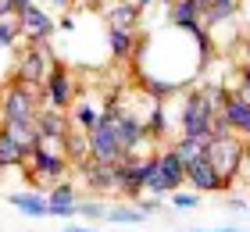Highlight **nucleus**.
I'll use <instances>...</instances> for the list:
<instances>
[{"instance_id": "nucleus-38", "label": "nucleus", "mask_w": 250, "mask_h": 232, "mask_svg": "<svg viewBox=\"0 0 250 232\" xmlns=\"http://www.w3.org/2000/svg\"><path fill=\"white\" fill-rule=\"evenodd\" d=\"M132 4H136V7H140V11H143L146 4H154V0H132Z\"/></svg>"}, {"instance_id": "nucleus-23", "label": "nucleus", "mask_w": 250, "mask_h": 232, "mask_svg": "<svg viewBox=\"0 0 250 232\" xmlns=\"http://www.w3.org/2000/svg\"><path fill=\"white\" fill-rule=\"evenodd\" d=\"M18 40H25V32H21V18L18 15L0 18V46H15Z\"/></svg>"}, {"instance_id": "nucleus-17", "label": "nucleus", "mask_w": 250, "mask_h": 232, "mask_svg": "<svg viewBox=\"0 0 250 232\" xmlns=\"http://www.w3.org/2000/svg\"><path fill=\"white\" fill-rule=\"evenodd\" d=\"M107 43L115 61H132L136 50H140V40L132 36V29H107Z\"/></svg>"}, {"instance_id": "nucleus-34", "label": "nucleus", "mask_w": 250, "mask_h": 232, "mask_svg": "<svg viewBox=\"0 0 250 232\" xmlns=\"http://www.w3.org/2000/svg\"><path fill=\"white\" fill-rule=\"evenodd\" d=\"M89 4H93V7H97V11H107V7H111V4H115V0H89Z\"/></svg>"}, {"instance_id": "nucleus-40", "label": "nucleus", "mask_w": 250, "mask_h": 232, "mask_svg": "<svg viewBox=\"0 0 250 232\" xmlns=\"http://www.w3.org/2000/svg\"><path fill=\"white\" fill-rule=\"evenodd\" d=\"M247 54H250V40H247ZM247 61H250V57H247Z\"/></svg>"}, {"instance_id": "nucleus-14", "label": "nucleus", "mask_w": 250, "mask_h": 232, "mask_svg": "<svg viewBox=\"0 0 250 232\" xmlns=\"http://www.w3.org/2000/svg\"><path fill=\"white\" fill-rule=\"evenodd\" d=\"M104 18H107V29H136L140 25V7L132 0H115L104 11Z\"/></svg>"}, {"instance_id": "nucleus-10", "label": "nucleus", "mask_w": 250, "mask_h": 232, "mask_svg": "<svg viewBox=\"0 0 250 232\" xmlns=\"http://www.w3.org/2000/svg\"><path fill=\"white\" fill-rule=\"evenodd\" d=\"M21 32H25V43H47L50 36H54V21H50V15H43L40 7H25L21 11Z\"/></svg>"}, {"instance_id": "nucleus-12", "label": "nucleus", "mask_w": 250, "mask_h": 232, "mask_svg": "<svg viewBox=\"0 0 250 232\" xmlns=\"http://www.w3.org/2000/svg\"><path fill=\"white\" fill-rule=\"evenodd\" d=\"M29 161L32 157L25 154V147L11 136L7 125H0V168H25Z\"/></svg>"}, {"instance_id": "nucleus-16", "label": "nucleus", "mask_w": 250, "mask_h": 232, "mask_svg": "<svg viewBox=\"0 0 250 232\" xmlns=\"http://www.w3.org/2000/svg\"><path fill=\"white\" fill-rule=\"evenodd\" d=\"M168 18H172V25L175 29H197L200 21H204V11L193 4V0H175L172 7H168Z\"/></svg>"}, {"instance_id": "nucleus-25", "label": "nucleus", "mask_w": 250, "mask_h": 232, "mask_svg": "<svg viewBox=\"0 0 250 232\" xmlns=\"http://www.w3.org/2000/svg\"><path fill=\"white\" fill-rule=\"evenodd\" d=\"M140 86H143V93H150L154 100H165L168 93H175V89H179V83H165V79H143Z\"/></svg>"}, {"instance_id": "nucleus-37", "label": "nucleus", "mask_w": 250, "mask_h": 232, "mask_svg": "<svg viewBox=\"0 0 250 232\" xmlns=\"http://www.w3.org/2000/svg\"><path fill=\"white\" fill-rule=\"evenodd\" d=\"M64 232H93V229H83V225H68Z\"/></svg>"}, {"instance_id": "nucleus-4", "label": "nucleus", "mask_w": 250, "mask_h": 232, "mask_svg": "<svg viewBox=\"0 0 250 232\" xmlns=\"http://www.w3.org/2000/svg\"><path fill=\"white\" fill-rule=\"evenodd\" d=\"M43 100L54 104V107H61V111H72V104L79 100V83H75V75L68 72L64 64H58V61H54L50 72H47V83H43Z\"/></svg>"}, {"instance_id": "nucleus-30", "label": "nucleus", "mask_w": 250, "mask_h": 232, "mask_svg": "<svg viewBox=\"0 0 250 232\" xmlns=\"http://www.w3.org/2000/svg\"><path fill=\"white\" fill-rule=\"evenodd\" d=\"M47 4H50L54 11H72V4H75V0H47Z\"/></svg>"}, {"instance_id": "nucleus-15", "label": "nucleus", "mask_w": 250, "mask_h": 232, "mask_svg": "<svg viewBox=\"0 0 250 232\" xmlns=\"http://www.w3.org/2000/svg\"><path fill=\"white\" fill-rule=\"evenodd\" d=\"M47 204H50V214H61V218L79 214V211H75V186H72V182H64V179H61L58 186H50Z\"/></svg>"}, {"instance_id": "nucleus-31", "label": "nucleus", "mask_w": 250, "mask_h": 232, "mask_svg": "<svg viewBox=\"0 0 250 232\" xmlns=\"http://www.w3.org/2000/svg\"><path fill=\"white\" fill-rule=\"evenodd\" d=\"M157 207H161V200H140V211H143V214H150V211H157Z\"/></svg>"}, {"instance_id": "nucleus-28", "label": "nucleus", "mask_w": 250, "mask_h": 232, "mask_svg": "<svg viewBox=\"0 0 250 232\" xmlns=\"http://www.w3.org/2000/svg\"><path fill=\"white\" fill-rule=\"evenodd\" d=\"M172 200H175V207H197L200 196H197V193H175Z\"/></svg>"}, {"instance_id": "nucleus-5", "label": "nucleus", "mask_w": 250, "mask_h": 232, "mask_svg": "<svg viewBox=\"0 0 250 232\" xmlns=\"http://www.w3.org/2000/svg\"><path fill=\"white\" fill-rule=\"evenodd\" d=\"M211 122H214V107L208 100H204L200 89L189 93L186 100V111H183V136H193V139H204V143H211Z\"/></svg>"}, {"instance_id": "nucleus-9", "label": "nucleus", "mask_w": 250, "mask_h": 232, "mask_svg": "<svg viewBox=\"0 0 250 232\" xmlns=\"http://www.w3.org/2000/svg\"><path fill=\"white\" fill-rule=\"evenodd\" d=\"M186 182L193 186V190H208V193H214V190H229V179L222 175L218 168H214V161L204 154L200 161H193V165H186Z\"/></svg>"}, {"instance_id": "nucleus-36", "label": "nucleus", "mask_w": 250, "mask_h": 232, "mask_svg": "<svg viewBox=\"0 0 250 232\" xmlns=\"http://www.w3.org/2000/svg\"><path fill=\"white\" fill-rule=\"evenodd\" d=\"M15 4H18V15H21L25 7H32V0H15Z\"/></svg>"}, {"instance_id": "nucleus-20", "label": "nucleus", "mask_w": 250, "mask_h": 232, "mask_svg": "<svg viewBox=\"0 0 250 232\" xmlns=\"http://www.w3.org/2000/svg\"><path fill=\"white\" fill-rule=\"evenodd\" d=\"M222 114H225V118H229V125H232L236 132L250 136V104H247V100H240V97H236V93H232Z\"/></svg>"}, {"instance_id": "nucleus-7", "label": "nucleus", "mask_w": 250, "mask_h": 232, "mask_svg": "<svg viewBox=\"0 0 250 232\" xmlns=\"http://www.w3.org/2000/svg\"><path fill=\"white\" fill-rule=\"evenodd\" d=\"M89 157H97V161H107V165H115V161L122 157H129L125 150L118 147V132H115V122L107 118H100V125L93 132H89Z\"/></svg>"}, {"instance_id": "nucleus-11", "label": "nucleus", "mask_w": 250, "mask_h": 232, "mask_svg": "<svg viewBox=\"0 0 250 232\" xmlns=\"http://www.w3.org/2000/svg\"><path fill=\"white\" fill-rule=\"evenodd\" d=\"M36 125L43 136H68V129H72V114L54 107V104H43L40 114H36Z\"/></svg>"}, {"instance_id": "nucleus-21", "label": "nucleus", "mask_w": 250, "mask_h": 232, "mask_svg": "<svg viewBox=\"0 0 250 232\" xmlns=\"http://www.w3.org/2000/svg\"><path fill=\"white\" fill-rule=\"evenodd\" d=\"M208 147L211 143H204V139H193V136H183L175 143V154L183 157V165H193V161H200L204 154H208Z\"/></svg>"}, {"instance_id": "nucleus-18", "label": "nucleus", "mask_w": 250, "mask_h": 232, "mask_svg": "<svg viewBox=\"0 0 250 232\" xmlns=\"http://www.w3.org/2000/svg\"><path fill=\"white\" fill-rule=\"evenodd\" d=\"M72 125L75 129H86V132H93L97 125H100V118H104V107H97V104H89V100H83L79 97L75 104H72Z\"/></svg>"}, {"instance_id": "nucleus-2", "label": "nucleus", "mask_w": 250, "mask_h": 232, "mask_svg": "<svg viewBox=\"0 0 250 232\" xmlns=\"http://www.w3.org/2000/svg\"><path fill=\"white\" fill-rule=\"evenodd\" d=\"M50 64H54V61L47 57V43H29L25 50L18 54V64H15V72H11V83H21V86H36V89H43Z\"/></svg>"}, {"instance_id": "nucleus-32", "label": "nucleus", "mask_w": 250, "mask_h": 232, "mask_svg": "<svg viewBox=\"0 0 250 232\" xmlns=\"http://www.w3.org/2000/svg\"><path fill=\"white\" fill-rule=\"evenodd\" d=\"M211 4H218V7H232V11H240V0H211Z\"/></svg>"}, {"instance_id": "nucleus-27", "label": "nucleus", "mask_w": 250, "mask_h": 232, "mask_svg": "<svg viewBox=\"0 0 250 232\" xmlns=\"http://www.w3.org/2000/svg\"><path fill=\"white\" fill-rule=\"evenodd\" d=\"M232 15H236L232 7H218V4H211V7H208V15H204V21H211V25H214V21H225V18H232Z\"/></svg>"}, {"instance_id": "nucleus-35", "label": "nucleus", "mask_w": 250, "mask_h": 232, "mask_svg": "<svg viewBox=\"0 0 250 232\" xmlns=\"http://www.w3.org/2000/svg\"><path fill=\"white\" fill-rule=\"evenodd\" d=\"M240 168H243V171H247V179H250V147H247V150H243V165H240Z\"/></svg>"}, {"instance_id": "nucleus-39", "label": "nucleus", "mask_w": 250, "mask_h": 232, "mask_svg": "<svg viewBox=\"0 0 250 232\" xmlns=\"http://www.w3.org/2000/svg\"><path fill=\"white\" fill-rule=\"evenodd\" d=\"M161 4H168V7H172V4H175V0H161Z\"/></svg>"}, {"instance_id": "nucleus-3", "label": "nucleus", "mask_w": 250, "mask_h": 232, "mask_svg": "<svg viewBox=\"0 0 250 232\" xmlns=\"http://www.w3.org/2000/svg\"><path fill=\"white\" fill-rule=\"evenodd\" d=\"M68 168H72L68 154H61V150H47V147H36V154H32V161H29V179H32V186H58V182L64 179Z\"/></svg>"}, {"instance_id": "nucleus-19", "label": "nucleus", "mask_w": 250, "mask_h": 232, "mask_svg": "<svg viewBox=\"0 0 250 232\" xmlns=\"http://www.w3.org/2000/svg\"><path fill=\"white\" fill-rule=\"evenodd\" d=\"M64 154H68V161L72 165H83V161H89V132L86 129H68V136H64Z\"/></svg>"}, {"instance_id": "nucleus-26", "label": "nucleus", "mask_w": 250, "mask_h": 232, "mask_svg": "<svg viewBox=\"0 0 250 232\" xmlns=\"http://www.w3.org/2000/svg\"><path fill=\"white\" fill-rule=\"evenodd\" d=\"M75 211L89 218V222H100V218H107V207L104 204H93V200H86V204H75Z\"/></svg>"}, {"instance_id": "nucleus-13", "label": "nucleus", "mask_w": 250, "mask_h": 232, "mask_svg": "<svg viewBox=\"0 0 250 232\" xmlns=\"http://www.w3.org/2000/svg\"><path fill=\"white\" fill-rule=\"evenodd\" d=\"M157 171H161V179L168 182V190H172V193L186 182V165H183V157L175 154V147L165 150V154H157Z\"/></svg>"}, {"instance_id": "nucleus-6", "label": "nucleus", "mask_w": 250, "mask_h": 232, "mask_svg": "<svg viewBox=\"0 0 250 232\" xmlns=\"http://www.w3.org/2000/svg\"><path fill=\"white\" fill-rule=\"evenodd\" d=\"M157 175V157H129L122 165V182L118 190L125 196H140L146 186H150V179Z\"/></svg>"}, {"instance_id": "nucleus-33", "label": "nucleus", "mask_w": 250, "mask_h": 232, "mask_svg": "<svg viewBox=\"0 0 250 232\" xmlns=\"http://www.w3.org/2000/svg\"><path fill=\"white\" fill-rule=\"evenodd\" d=\"M236 97H240V100H247V104H250V83H243L240 89H236Z\"/></svg>"}, {"instance_id": "nucleus-29", "label": "nucleus", "mask_w": 250, "mask_h": 232, "mask_svg": "<svg viewBox=\"0 0 250 232\" xmlns=\"http://www.w3.org/2000/svg\"><path fill=\"white\" fill-rule=\"evenodd\" d=\"M11 15H18V4L15 0H0V18H11Z\"/></svg>"}, {"instance_id": "nucleus-8", "label": "nucleus", "mask_w": 250, "mask_h": 232, "mask_svg": "<svg viewBox=\"0 0 250 232\" xmlns=\"http://www.w3.org/2000/svg\"><path fill=\"white\" fill-rule=\"evenodd\" d=\"M243 143L240 139H232V136H225V139H211V147H208V157L214 161V168L222 171L225 179H236L240 175V165H243Z\"/></svg>"}, {"instance_id": "nucleus-1", "label": "nucleus", "mask_w": 250, "mask_h": 232, "mask_svg": "<svg viewBox=\"0 0 250 232\" xmlns=\"http://www.w3.org/2000/svg\"><path fill=\"white\" fill-rule=\"evenodd\" d=\"M40 93L36 86H21V83H11L7 93L0 97V114H4V122L7 125H15V122H36V114H40Z\"/></svg>"}, {"instance_id": "nucleus-22", "label": "nucleus", "mask_w": 250, "mask_h": 232, "mask_svg": "<svg viewBox=\"0 0 250 232\" xmlns=\"http://www.w3.org/2000/svg\"><path fill=\"white\" fill-rule=\"evenodd\" d=\"M11 204H15L18 211H25V214H50L47 196H29V193H18V196H11Z\"/></svg>"}, {"instance_id": "nucleus-24", "label": "nucleus", "mask_w": 250, "mask_h": 232, "mask_svg": "<svg viewBox=\"0 0 250 232\" xmlns=\"http://www.w3.org/2000/svg\"><path fill=\"white\" fill-rule=\"evenodd\" d=\"M143 211H140V204L136 207H107V222H122V225H136V222H143Z\"/></svg>"}]
</instances>
